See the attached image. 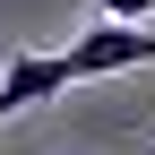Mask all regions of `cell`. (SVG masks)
<instances>
[{
  "label": "cell",
  "instance_id": "1",
  "mask_svg": "<svg viewBox=\"0 0 155 155\" xmlns=\"http://www.w3.org/2000/svg\"><path fill=\"white\" fill-rule=\"evenodd\" d=\"M61 86H69V61H61V52H26V43H9V69H0V129L26 121V112H43Z\"/></svg>",
  "mask_w": 155,
  "mask_h": 155
},
{
  "label": "cell",
  "instance_id": "2",
  "mask_svg": "<svg viewBox=\"0 0 155 155\" xmlns=\"http://www.w3.org/2000/svg\"><path fill=\"white\" fill-rule=\"evenodd\" d=\"M69 61V78H104V69H138V61H155V26H121V17H104V26H86L78 43L61 52Z\"/></svg>",
  "mask_w": 155,
  "mask_h": 155
},
{
  "label": "cell",
  "instance_id": "3",
  "mask_svg": "<svg viewBox=\"0 0 155 155\" xmlns=\"http://www.w3.org/2000/svg\"><path fill=\"white\" fill-rule=\"evenodd\" d=\"M95 17H121V26H155V0H86Z\"/></svg>",
  "mask_w": 155,
  "mask_h": 155
}]
</instances>
